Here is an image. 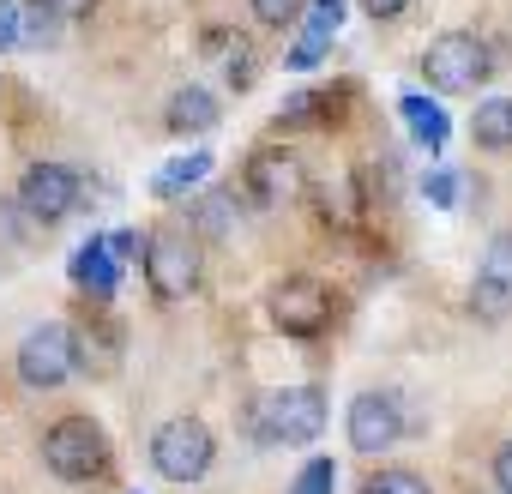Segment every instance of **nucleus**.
Masks as SVG:
<instances>
[{
  "instance_id": "20e7f679",
  "label": "nucleus",
  "mask_w": 512,
  "mask_h": 494,
  "mask_svg": "<svg viewBox=\"0 0 512 494\" xmlns=\"http://www.w3.org/2000/svg\"><path fill=\"white\" fill-rule=\"evenodd\" d=\"M73 368H79V338H73V326L43 320V326L25 332V344H19V380H25L31 392H55V386H67Z\"/></svg>"
},
{
  "instance_id": "ddd939ff",
  "label": "nucleus",
  "mask_w": 512,
  "mask_h": 494,
  "mask_svg": "<svg viewBox=\"0 0 512 494\" xmlns=\"http://www.w3.org/2000/svg\"><path fill=\"white\" fill-rule=\"evenodd\" d=\"M67 272H73V284H79L85 296H115V284H121V260L109 254V241H103V235L79 247Z\"/></svg>"
},
{
  "instance_id": "dca6fc26",
  "label": "nucleus",
  "mask_w": 512,
  "mask_h": 494,
  "mask_svg": "<svg viewBox=\"0 0 512 494\" xmlns=\"http://www.w3.org/2000/svg\"><path fill=\"white\" fill-rule=\"evenodd\" d=\"M205 175H211V151H181L175 163H163V169H157L151 193H157V199H181V193H187V187H199Z\"/></svg>"
},
{
  "instance_id": "9b49d317",
  "label": "nucleus",
  "mask_w": 512,
  "mask_h": 494,
  "mask_svg": "<svg viewBox=\"0 0 512 494\" xmlns=\"http://www.w3.org/2000/svg\"><path fill=\"white\" fill-rule=\"evenodd\" d=\"M247 193L260 205H290L308 193V169L296 151H253L247 157Z\"/></svg>"
},
{
  "instance_id": "1a4fd4ad",
  "label": "nucleus",
  "mask_w": 512,
  "mask_h": 494,
  "mask_svg": "<svg viewBox=\"0 0 512 494\" xmlns=\"http://www.w3.org/2000/svg\"><path fill=\"white\" fill-rule=\"evenodd\" d=\"M79 175L67 169V163H31L25 169V181H19V205L37 217V223H61V217H73L79 211Z\"/></svg>"
},
{
  "instance_id": "4468645a",
  "label": "nucleus",
  "mask_w": 512,
  "mask_h": 494,
  "mask_svg": "<svg viewBox=\"0 0 512 494\" xmlns=\"http://www.w3.org/2000/svg\"><path fill=\"white\" fill-rule=\"evenodd\" d=\"M217 121H223V103H217L205 85H187V91L169 97V133L187 139V133H211Z\"/></svg>"
},
{
  "instance_id": "39448f33",
  "label": "nucleus",
  "mask_w": 512,
  "mask_h": 494,
  "mask_svg": "<svg viewBox=\"0 0 512 494\" xmlns=\"http://www.w3.org/2000/svg\"><path fill=\"white\" fill-rule=\"evenodd\" d=\"M211 458H217V440H211V428L199 416H175V422H163L151 434V464L169 482H199L211 470Z\"/></svg>"
},
{
  "instance_id": "4be33fe9",
  "label": "nucleus",
  "mask_w": 512,
  "mask_h": 494,
  "mask_svg": "<svg viewBox=\"0 0 512 494\" xmlns=\"http://www.w3.org/2000/svg\"><path fill=\"white\" fill-rule=\"evenodd\" d=\"M422 193H428V205L452 211V205H458V175H452V169H434V175L422 181Z\"/></svg>"
},
{
  "instance_id": "7ed1b4c3",
  "label": "nucleus",
  "mask_w": 512,
  "mask_h": 494,
  "mask_svg": "<svg viewBox=\"0 0 512 494\" xmlns=\"http://www.w3.org/2000/svg\"><path fill=\"white\" fill-rule=\"evenodd\" d=\"M488 49H482V37L476 31H446V37H434L428 43V55H422V79H428V91H440V97H458V91H476L482 79H488Z\"/></svg>"
},
{
  "instance_id": "a878e982",
  "label": "nucleus",
  "mask_w": 512,
  "mask_h": 494,
  "mask_svg": "<svg viewBox=\"0 0 512 494\" xmlns=\"http://www.w3.org/2000/svg\"><path fill=\"white\" fill-rule=\"evenodd\" d=\"M494 488H500V494H512V440L494 452Z\"/></svg>"
},
{
  "instance_id": "b1692460",
  "label": "nucleus",
  "mask_w": 512,
  "mask_h": 494,
  "mask_svg": "<svg viewBox=\"0 0 512 494\" xmlns=\"http://www.w3.org/2000/svg\"><path fill=\"white\" fill-rule=\"evenodd\" d=\"M103 241H109V254H115V260H139V247H145L139 229H115V235H103Z\"/></svg>"
},
{
  "instance_id": "2eb2a0df",
  "label": "nucleus",
  "mask_w": 512,
  "mask_h": 494,
  "mask_svg": "<svg viewBox=\"0 0 512 494\" xmlns=\"http://www.w3.org/2000/svg\"><path fill=\"white\" fill-rule=\"evenodd\" d=\"M398 115H404V127H410V139H416L422 151H446L452 121H446V109H440V103H428L422 91H404V97H398Z\"/></svg>"
},
{
  "instance_id": "6e6552de",
  "label": "nucleus",
  "mask_w": 512,
  "mask_h": 494,
  "mask_svg": "<svg viewBox=\"0 0 512 494\" xmlns=\"http://www.w3.org/2000/svg\"><path fill=\"white\" fill-rule=\"evenodd\" d=\"M470 314L482 326H500L512 320V229H500L488 241V254L476 266V284H470Z\"/></svg>"
},
{
  "instance_id": "393cba45",
  "label": "nucleus",
  "mask_w": 512,
  "mask_h": 494,
  "mask_svg": "<svg viewBox=\"0 0 512 494\" xmlns=\"http://www.w3.org/2000/svg\"><path fill=\"white\" fill-rule=\"evenodd\" d=\"M19 43V0H0V55Z\"/></svg>"
},
{
  "instance_id": "5701e85b",
  "label": "nucleus",
  "mask_w": 512,
  "mask_h": 494,
  "mask_svg": "<svg viewBox=\"0 0 512 494\" xmlns=\"http://www.w3.org/2000/svg\"><path fill=\"white\" fill-rule=\"evenodd\" d=\"M229 85H253V49L235 37V49H229Z\"/></svg>"
},
{
  "instance_id": "0eeeda50",
  "label": "nucleus",
  "mask_w": 512,
  "mask_h": 494,
  "mask_svg": "<svg viewBox=\"0 0 512 494\" xmlns=\"http://www.w3.org/2000/svg\"><path fill=\"white\" fill-rule=\"evenodd\" d=\"M145 278L163 302H181L199 290V247L193 235H145Z\"/></svg>"
},
{
  "instance_id": "f3484780",
  "label": "nucleus",
  "mask_w": 512,
  "mask_h": 494,
  "mask_svg": "<svg viewBox=\"0 0 512 494\" xmlns=\"http://www.w3.org/2000/svg\"><path fill=\"white\" fill-rule=\"evenodd\" d=\"M470 139L482 151H512V97H488L476 115H470Z\"/></svg>"
},
{
  "instance_id": "bb28decb",
  "label": "nucleus",
  "mask_w": 512,
  "mask_h": 494,
  "mask_svg": "<svg viewBox=\"0 0 512 494\" xmlns=\"http://www.w3.org/2000/svg\"><path fill=\"white\" fill-rule=\"evenodd\" d=\"M410 7V0H362V13H374V19H398Z\"/></svg>"
},
{
  "instance_id": "6ab92c4d",
  "label": "nucleus",
  "mask_w": 512,
  "mask_h": 494,
  "mask_svg": "<svg viewBox=\"0 0 512 494\" xmlns=\"http://www.w3.org/2000/svg\"><path fill=\"white\" fill-rule=\"evenodd\" d=\"M290 494H338V464L332 458H308L302 476L290 482Z\"/></svg>"
},
{
  "instance_id": "f03ea898",
  "label": "nucleus",
  "mask_w": 512,
  "mask_h": 494,
  "mask_svg": "<svg viewBox=\"0 0 512 494\" xmlns=\"http://www.w3.org/2000/svg\"><path fill=\"white\" fill-rule=\"evenodd\" d=\"M43 464L61 476V482H97L109 470V434L91 422V416H61L49 434H43Z\"/></svg>"
},
{
  "instance_id": "423d86ee",
  "label": "nucleus",
  "mask_w": 512,
  "mask_h": 494,
  "mask_svg": "<svg viewBox=\"0 0 512 494\" xmlns=\"http://www.w3.org/2000/svg\"><path fill=\"white\" fill-rule=\"evenodd\" d=\"M266 308H272V326L284 338H320L332 326V290L320 278H284V284H272Z\"/></svg>"
},
{
  "instance_id": "aec40b11",
  "label": "nucleus",
  "mask_w": 512,
  "mask_h": 494,
  "mask_svg": "<svg viewBox=\"0 0 512 494\" xmlns=\"http://www.w3.org/2000/svg\"><path fill=\"white\" fill-rule=\"evenodd\" d=\"M362 494H434L416 470H374L368 482H362Z\"/></svg>"
},
{
  "instance_id": "412c9836",
  "label": "nucleus",
  "mask_w": 512,
  "mask_h": 494,
  "mask_svg": "<svg viewBox=\"0 0 512 494\" xmlns=\"http://www.w3.org/2000/svg\"><path fill=\"white\" fill-rule=\"evenodd\" d=\"M247 7H253V19H260V25L284 31V25H296V13L308 7V0H247Z\"/></svg>"
},
{
  "instance_id": "9d476101",
  "label": "nucleus",
  "mask_w": 512,
  "mask_h": 494,
  "mask_svg": "<svg viewBox=\"0 0 512 494\" xmlns=\"http://www.w3.org/2000/svg\"><path fill=\"white\" fill-rule=\"evenodd\" d=\"M350 446L356 452H386V446H398L404 440V404H398V392H356L350 398Z\"/></svg>"
},
{
  "instance_id": "cd10ccee",
  "label": "nucleus",
  "mask_w": 512,
  "mask_h": 494,
  "mask_svg": "<svg viewBox=\"0 0 512 494\" xmlns=\"http://www.w3.org/2000/svg\"><path fill=\"white\" fill-rule=\"evenodd\" d=\"M49 7H55V13H61V19H85V13H91V7H97V0H49Z\"/></svg>"
},
{
  "instance_id": "f8f14e48",
  "label": "nucleus",
  "mask_w": 512,
  "mask_h": 494,
  "mask_svg": "<svg viewBox=\"0 0 512 494\" xmlns=\"http://www.w3.org/2000/svg\"><path fill=\"white\" fill-rule=\"evenodd\" d=\"M344 0H308V25H302V37H296V49L284 55L296 73H308V67H320L326 61V49H332V37H338V25H344Z\"/></svg>"
},
{
  "instance_id": "a211bd4d",
  "label": "nucleus",
  "mask_w": 512,
  "mask_h": 494,
  "mask_svg": "<svg viewBox=\"0 0 512 494\" xmlns=\"http://www.w3.org/2000/svg\"><path fill=\"white\" fill-rule=\"evenodd\" d=\"M55 7L37 0V7H19V43H55Z\"/></svg>"
},
{
  "instance_id": "f257e3e1",
  "label": "nucleus",
  "mask_w": 512,
  "mask_h": 494,
  "mask_svg": "<svg viewBox=\"0 0 512 494\" xmlns=\"http://www.w3.org/2000/svg\"><path fill=\"white\" fill-rule=\"evenodd\" d=\"M253 428L266 446H308L326 428V398L320 386H278L253 404Z\"/></svg>"
}]
</instances>
